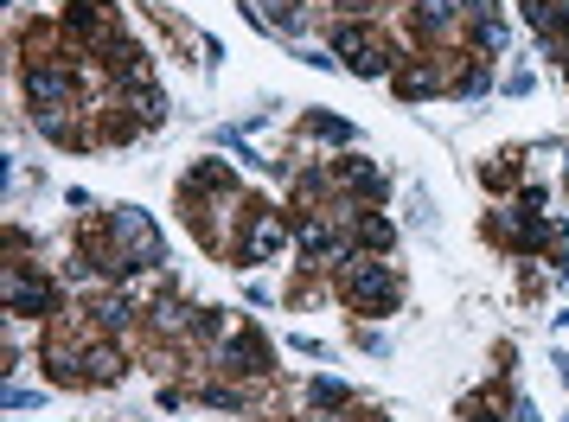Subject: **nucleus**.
I'll list each match as a JSON object with an SVG mask.
<instances>
[{
    "mask_svg": "<svg viewBox=\"0 0 569 422\" xmlns=\"http://www.w3.org/2000/svg\"><path fill=\"white\" fill-rule=\"evenodd\" d=\"M345 289L359 295L365 307H390V301H397V281H390V269H378V262H345Z\"/></svg>",
    "mask_w": 569,
    "mask_h": 422,
    "instance_id": "1",
    "label": "nucleus"
}]
</instances>
